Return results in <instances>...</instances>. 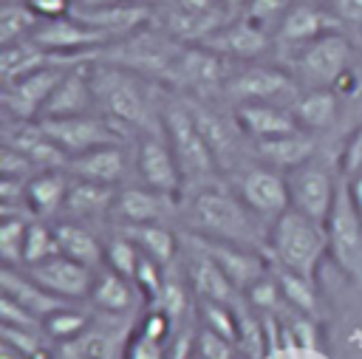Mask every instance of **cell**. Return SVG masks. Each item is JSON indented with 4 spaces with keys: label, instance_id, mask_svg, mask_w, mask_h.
Masks as SVG:
<instances>
[{
    "label": "cell",
    "instance_id": "cell-1",
    "mask_svg": "<svg viewBox=\"0 0 362 359\" xmlns=\"http://www.w3.org/2000/svg\"><path fill=\"white\" fill-rule=\"evenodd\" d=\"M178 218L184 223V232L189 235L266 252L269 223H263L240 201V195L232 187H223L221 181L184 189Z\"/></svg>",
    "mask_w": 362,
    "mask_h": 359
},
{
    "label": "cell",
    "instance_id": "cell-2",
    "mask_svg": "<svg viewBox=\"0 0 362 359\" xmlns=\"http://www.w3.org/2000/svg\"><path fill=\"white\" fill-rule=\"evenodd\" d=\"M90 82L99 113L124 124L136 136L161 130V110L170 96V90H164L167 85L96 57L90 59Z\"/></svg>",
    "mask_w": 362,
    "mask_h": 359
},
{
    "label": "cell",
    "instance_id": "cell-3",
    "mask_svg": "<svg viewBox=\"0 0 362 359\" xmlns=\"http://www.w3.org/2000/svg\"><path fill=\"white\" fill-rule=\"evenodd\" d=\"M266 257L272 266H280V269H288V271L317 280L320 266L325 263V257H331L325 223H320L297 209L283 212L269 226Z\"/></svg>",
    "mask_w": 362,
    "mask_h": 359
},
{
    "label": "cell",
    "instance_id": "cell-4",
    "mask_svg": "<svg viewBox=\"0 0 362 359\" xmlns=\"http://www.w3.org/2000/svg\"><path fill=\"white\" fill-rule=\"evenodd\" d=\"M161 130L181 164V175H184V189L192 187H204V184H215L223 178V172L218 170V161L209 150V144L204 141L192 110L187 105V99L181 93L167 96L164 110H161Z\"/></svg>",
    "mask_w": 362,
    "mask_h": 359
},
{
    "label": "cell",
    "instance_id": "cell-5",
    "mask_svg": "<svg viewBox=\"0 0 362 359\" xmlns=\"http://www.w3.org/2000/svg\"><path fill=\"white\" fill-rule=\"evenodd\" d=\"M339 150H342V141L334 144V141L322 139V147L317 150L314 158H308L305 164L286 172L291 209H297L320 223L328 220L337 192H339V184H342V175H345L342 164H339Z\"/></svg>",
    "mask_w": 362,
    "mask_h": 359
},
{
    "label": "cell",
    "instance_id": "cell-6",
    "mask_svg": "<svg viewBox=\"0 0 362 359\" xmlns=\"http://www.w3.org/2000/svg\"><path fill=\"white\" fill-rule=\"evenodd\" d=\"M184 48H187L184 42L173 40L167 31H161L156 23H150V25L139 28L136 34H127L122 40L107 42L93 57L113 62V65H122V68H130V71L170 88L173 71H175Z\"/></svg>",
    "mask_w": 362,
    "mask_h": 359
},
{
    "label": "cell",
    "instance_id": "cell-7",
    "mask_svg": "<svg viewBox=\"0 0 362 359\" xmlns=\"http://www.w3.org/2000/svg\"><path fill=\"white\" fill-rule=\"evenodd\" d=\"M280 62L291 71L300 88H337L359 59L354 37H348L345 31H334L283 54Z\"/></svg>",
    "mask_w": 362,
    "mask_h": 359
},
{
    "label": "cell",
    "instance_id": "cell-8",
    "mask_svg": "<svg viewBox=\"0 0 362 359\" xmlns=\"http://www.w3.org/2000/svg\"><path fill=\"white\" fill-rule=\"evenodd\" d=\"M300 85L291 76V71L283 62H235L221 99H226L229 107L249 105V102H269V105H286L297 99Z\"/></svg>",
    "mask_w": 362,
    "mask_h": 359
},
{
    "label": "cell",
    "instance_id": "cell-9",
    "mask_svg": "<svg viewBox=\"0 0 362 359\" xmlns=\"http://www.w3.org/2000/svg\"><path fill=\"white\" fill-rule=\"evenodd\" d=\"M48 139L68 155H82L88 150H96L102 144H133L136 133L127 130L124 124L113 122L110 116L90 110V113H79V116H62V119H37Z\"/></svg>",
    "mask_w": 362,
    "mask_h": 359
},
{
    "label": "cell",
    "instance_id": "cell-10",
    "mask_svg": "<svg viewBox=\"0 0 362 359\" xmlns=\"http://www.w3.org/2000/svg\"><path fill=\"white\" fill-rule=\"evenodd\" d=\"M139 319L93 311L85 331L51 345V359H124Z\"/></svg>",
    "mask_w": 362,
    "mask_h": 359
},
{
    "label": "cell",
    "instance_id": "cell-11",
    "mask_svg": "<svg viewBox=\"0 0 362 359\" xmlns=\"http://www.w3.org/2000/svg\"><path fill=\"white\" fill-rule=\"evenodd\" d=\"M325 229H328L331 260L337 263V269L345 274L348 283L362 288V215L356 212V206L348 195L345 175H342L334 209L325 220Z\"/></svg>",
    "mask_w": 362,
    "mask_h": 359
},
{
    "label": "cell",
    "instance_id": "cell-12",
    "mask_svg": "<svg viewBox=\"0 0 362 359\" xmlns=\"http://www.w3.org/2000/svg\"><path fill=\"white\" fill-rule=\"evenodd\" d=\"M229 178H232V189L263 223L272 226L283 212L291 209L286 172L255 158L246 167H240L238 172H232Z\"/></svg>",
    "mask_w": 362,
    "mask_h": 359
},
{
    "label": "cell",
    "instance_id": "cell-13",
    "mask_svg": "<svg viewBox=\"0 0 362 359\" xmlns=\"http://www.w3.org/2000/svg\"><path fill=\"white\" fill-rule=\"evenodd\" d=\"M229 20L215 0H164L153 14V23L184 45L206 42Z\"/></svg>",
    "mask_w": 362,
    "mask_h": 359
},
{
    "label": "cell",
    "instance_id": "cell-14",
    "mask_svg": "<svg viewBox=\"0 0 362 359\" xmlns=\"http://www.w3.org/2000/svg\"><path fill=\"white\" fill-rule=\"evenodd\" d=\"M133 175H139V184H147V187L161 189L167 195L184 192L181 164H178L164 130L136 136V141H133Z\"/></svg>",
    "mask_w": 362,
    "mask_h": 359
},
{
    "label": "cell",
    "instance_id": "cell-15",
    "mask_svg": "<svg viewBox=\"0 0 362 359\" xmlns=\"http://www.w3.org/2000/svg\"><path fill=\"white\" fill-rule=\"evenodd\" d=\"M71 65H76V62H71V59H54V62L42 65V68L31 71L23 79L3 85V110H6V119H40L48 96L54 93V88L59 85V79L68 73Z\"/></svg>",
    "mask_w": 362,
    "mask_h": 359
},
{
    "label": "cell",
    "instance_id": "cell-16",
    "mask_svg": "<svg viewBox=\"0 0 362 359\" xmlns=\"http://www.w3.org/2000/svg\"><path fill=\"white\" fill-rule=\"evenodd\" d=\"M334 31H345V28L325 3H288L286 14L274 28V51L283 57Z\"/></svg>",
    "mask_w": 362,
    "mask_h": 359
},
{
    "label": "cell",
    "instance_id": "cell-17",
    "mask_svg": "<svg viewBox=\"0 0 362 359\" xmlns=\"http://www.w3.org/2000/svg\"><path fill=\"white\" fill-rule=\"evenodd\" d=\"M181 195H167L147 184H124L116 192L113 220L119 226H139V223H170L178 218Z\"/></svg>",
    "mask_w": 362,
    "mask_h": 359
},
{
    "label": "cell",
    "instance_id": "cell-18",
    "mask_svg": "<svg viewBox=\"0 0 362 359\" xmlns=\"http://www.w3.org/2000/svg\"><path fill=\"white\" fill-rule=\"evenodd\" d=\"M184 237L189 243H195L206 257H212L215 266L232 280V286L238 291H249L272 269L266 252L235 246V243H221V240H206V237H198V235H189V232H184Z\"/></svg>",
    "mask_w": 362,
    "mask_h": 359
},
{
    "label": "cell",
    "instance_id": "cell-19",
    "mask_svg": "<svg viewBox=\"0 0 362 359\" xmlns=\"http://www.w3.org/2000/svg\"><path fill=\"white\" fill-rule=\"evenodd\" d=\"M20 269H25L28 277H34L45 291H51L54 297L65 302H88L93 280H96V269L79 260H71L62 252L37 266H20Z\"/></svg>",
    "mask_w": 362,
    "mask_h": 359
},
{
    "label": "cell",
    "instance_id": "cell-20",
    "mask_svg": "<svg viewBox=\"0 0 362 359\" xmlns=\"http://www.w3.org/2000/svg\"><path fill=\"white\" fill-rule=\"evenodd\" d=\"M201 45L218 51L221 57H226L232 62H260L266 54L274 51V34L240 14V17H232L229 23H223Z\"/></svg>",
    "mask_w": 362,
    "mask_h": 359
},
{
    "label": "cell",
    "instance_id": "cell-21",
    "mask_svg": "<svg viewBox=\"0 0 362 359\" xmlns=\"http://www.w3.org/2000/svg\"><path fill=\"white\" fill-rule=\"evenodd\" d=\"M88 305L99 314H113V317H141V308H147V300L141 288L136 286L133 277L119 274L107 266L96 269V280L88 297Z\"/></svg>",
    "mask_w": 362,
    "mask_h": 359
},
{
    "label": "cell",
    "instance_id": "cell-22",
    "mask_svg": "<svg viewBox=\"0 0 362 359\" xmlns=\"http://www.w3.org/2000/svg\"><path fill=\"white\" fill-rule=\"evenodd\" d=\"M74 178H88L110 187H124L127 175L133 172V144H102L82 155L68 158L65 167Z\"/></svg>",
    "mask_w": 362,
    "mask_h": 359
},
{
    "label": "cell",
    "instance_id": "cell-23",
    "mask_svg": "<svg viewBox=\"0 0 362 359\" xmlns=\"http://www.w3.org/2000/svg\"><path fill=\"white\" fill-rule=\"evenodd\" d=\"M99 34H105L110 42L122 40L127 34H136L139 28L153 23V3H119V6H74L71 11Z\"/></svg>",
    "mask_w": 362,
    "mask_h": 359
},
{
    "label": "cell",
    "instance_id": "cell-24",
    "mask_svg": "<svg viewBox=\"0 0 362 359\" xmlns=\"http://www.w3.org/2000/svg\"><path fill=\"white\" fill-rule=\"evenodd\" d=\"M291 116L300 130L328 139L342 124V99L334 88H300L291 102Z\"/></svg>",
    "mask_w": 362,
    "mask_h": 359
},
{
    "label": "cell",
    "instance_id": "cell-25",
    "mask_svg": "<svg viewBox=\"0 0 362 359\" xmlns=\"http://www.w3.org/2000/svg\"><path fill=\"white\" fill-rule=\"evenodd\" d=\"M96 110L93 99V82H90V59H82L68 68V73L59 79L54 93L48 96L40 119H62V116H79Z\"/></svg>",
    "mask_w": 362,
    "mask_h": 359
},
{
    "label": "cell",
    "instance_id": "cell-26",
    "mask_svg": "<svg viewBox=\"0 0 362 359\" xmlns=\"http://www.w3.org/2000/svg\"><path fill=\"white\" fill-rule=\"evenodd\" d=\"M68 189H71V172L65 167L37 170L23 187L25 209L42 220H59L62 209H65Z\"/></svg>",
    "mask_w": 362,
    "mask_h": 359
},
{
    "label": "cell",
    "instance_id": "cell-27",
    "mask_svg": "<svg viewBox=\"0 0 362 359\" xmlns=\"http://www.w3.org/2000/svg\"><path fill=\"white\" fill-rule=\"evenodd\" d=\"M116 192H119V187L71 175V189H68V198H65L62 218L79 220V223H88V226H99V223L113 218Z\"/></svg>",
    "mask_w": 362,
    "mask_h": 359
},
{
    "label": "cell",
    "instance_id": "cell-28",
    "mask_svg": "<svg viewBox=\"0 0 362 359\" xmlns=\"http://www.w3.org/2000/svg\"><path fill=\"white\" fill-rule=\"evenodd\" d=\"M320 147H322L320 136L297 127V130H288L283 136L255 141V158L269 164V167H274V170H280V172H291L294 167H300L308 158H314Z\"/></svg>",
    "mask_w": 362,
    "mask_h": 359
},
{
    "label": "cell",
    "instance_id": "cell-29",
    "mask_svg": "<svg viewBox=\"0 0 362 359\" xmlns=\"http://www.w3.org/2000/svg\"><path fill=\"white\" fill-rule=\"evenodd\" d=\"M232 116L238 122V127L246 133V139L263 141V139H274L283 136L288 130H297V122L291 116V107L286 105H269V102H249V105H235Z\"/></svg>",
    "mask_w": 362,
    "mask_h": 359
},
{
    "label": "cell",
    "instance_id": "cell-30",
    "mask_svg": "<svg viewBox=\"0 0 362 359\" xmlns=\"http://www.w3.org/2000/svg\"><path fill=\"white\" fill-rule=\"evenodd\" d=\"M181 237H184V235H181ZM184 240H187V237H184ZM187 243H189V240H187ZM192 246H195V243H192ZM184 271H187V280H189L192 294H195L198 300L235 305V300H238V288H235L232 280L215 266V260L206 257L198 246L189 249V257H187Z\"/></svg>",
    "mask_w": 362,
    "mask_h": 359
},
{
    "label": "cell",
    "instance_id": "cell-31",
    "mask_svg": "<svg viewBox=\"0 0 362 359\" xmlns=\"http://www.w3.org/2000/svg\"><path fill=\"white\" fill-rule=\"evenodd\" d=\"M54 229H57L59 252L65 257L79 260V263H85L90 269H102L105 266V237H99V232L93 226L59 218V220H54Z\"/></svg>",
    "mask_w": 362,
    "mask_h": 359
},
{
    "label": "cell",
    "instance_id": "cell-32",
    "mask_svg": "<svg viewBox=\"0 0 362 359\" xmlns=\"http://www.w3.org/2000/svg\"><path fill=\"white\" fill-rule=\"evenodd\" d=\"M3 294L11 297L17 305H23L25 311H31L34 317L45 319L51 311H57L59 305H65V300L54 297L51 291H45L34 277L25 274V269L20 266H3Z\"/></svg>",
    "mask_w": 362,
    "mask_h": 359
},
{
    "label": "cell",
    "instance_id": "cell-33",
    "mask_svg": "<svg viewBox=\"0 0 362 359\" xmlns=\"http://www.w3.org/2000/svg\"><path fill=\"white\" fill-rule=\"evenodd\" d=\"M119 229H124L136 240L144 257L156 260L164 269L175 266L184 237L175 229H170V223H139V226H119Z\"/></svg>",
    "mask_w": 362,
    "mask_h": 359
},
{
    "label": "cell",
    "instance_id": "cell-34",
    "mask_svg": "<svg viewBox=\"0 0 362 359\" xmlns=\"http://www.w3.org/2000/svg\"><path fill=\"white\" fill-rule=\"evenodd\" d=\"M272 271H274V277L280 283V291H283V300H286L288 311L317 319L320 317V288H317V280L303 277V274L288 271V269H280V266H272Z\"/></svg>",
    "mask_w": 362,
    "mask_h": 359
},
{
    "label": "cell",
    "instance_id": "cell-35",
    "mask_svg": "<svg viewBox=\"0 0 362 359\" xmlns=\"http://www.w3.org/2000/svg\"><path fill=\"white\" fill-rule=\"evenodd\" d=\"M57 57H51L45 48H40L34 40H23V42H14V45H3V57H0V76H3V85L8 82H17L23 76H28L31 71L54 62ZM74 62V59H71Z\"/></svg>",
    "mask_w": 362,
    "mask_h": 359
},
{
    "label": "cell",
    "instance_id": "cell-36",
    "mask_svg": "<svg viewBox=\"0 0 362 359\" xmlns=\"http://www.w3.org/2000/svg\"><path fill=\"white\" fill-rule=\"evenodd\" d=\"M31 212L25 209H3L0 220V257L3 266H23V249H25V232H28V218Z\"/></svg>",
    "mask_w": 362,
    "mask_h": 359
},
{
    "label": "cell",
    "instance_id": "cell-37",
    "mask_svg": "<svg viewBox=\"0 0 362 359\" xmlns=\"http://www.w3.org/2000/svg\"><path fill=\"white\" fill-rule=\"evenodd\" d=\"M42 20L34 14V8L25 0H6L0 8V42L14 45L28 40Z\"/></svg>",
    "mask_w": 362,
    "mask_h": 359
},
{
    "label": "cell",
    "instance_id": "cell-38",
    "mask_svg": "<svg viewBox=\"0 0 362 359\" xmlns=\"http://www.w3.org/2000/svg\"><path fill=\"white\" fill-rule=\"evenodd\" d=\"M90 319H93V308H82V302H65L42 319V331L54 345V342H65L76 336L79 331H85Z\"/></svg>",
    "mask_w": 362,
    "mask_h": 359
},
{
    "label": "cell",
    "instance_id": "cell-39",
    "mask_svg": "<svg viewBox=\"0 0 362 359\" xmlns=\"http://www.w3.org/2000/svg\"><path fill=\"white\" fill-rule=\"evenodd\" d=\"M141 257H144L141 249L136 246V240L124 229H116V232L105 235V266L107 269L133 277L139 263H141Z\"/></svg>",
    "mask_w": 362,
    "mask_h": 359
},
{
    "label": "cell",
    "instance_id": "cell-40",
    "mask_svg": "<svg viewBox=\"0 0 362 359\" xmlns=\"http://www.w3.org/2000/svg\"><path fill=\"white\" fill-rule=\"evenodd\" d=\"M59 254V240H57V229L54 220H42V218H31L28 232H25V249H23V266H37L48 257Z\"/></svg>",
    "mask_w": 362,
    "mask_h": 359
},
{
    "label": "cell",
    "instance_id": "cell-41",
    "mask_svg": "<svg viewBox=\"0 0 362 359\" xmlns=\"http://www.w3.org/2000/svg\"><path fill=\"white\" fill-rule=\"evenodd\" d=\"M286 8H288V0H249L246 8H243V17L257 23V25H263V28H269L274 34V28H277L280 17L286 14Z\"/></svg>",
    "mask_w": 362,
    "mask_h": 359
},
{
    "label": "cell",
    "instance_id": "cell-42",
    "mask_svg": "<svg viewBox=\"0 0 362 359\" xmlns=\"http://www.w3.org/2000/svg\"><path fill=\"white\" fill-rule=\"evenodd\" d=\"M198 356L201 359H235V342L209 328H201L198 331Z\"/></svg>",
    "mask_w": 362,
    "mask_h": 359
},
{
    "label": "cell",
    "instance_id": "cell-43",
    "mask_svg": "<svg viewBox=\"0 0 362 359\" xmlns=\"http://www.w3.org/2000/svg\"><path fill=\"white\" fill-rule=\"evenodd\" d=\"M124 359H167V345L158 339H150L139 328H133V336L127 342V356Z\"/></svg>",
    "mask_w": 362,
    "mask_h": 359
},
{
    "label": "cell",
    "instance_id": "cell-44",
    "mask_svg": "<svg viewBox=\"0 0 362 359\" xmlns=\"http://www.w3.org/2000/svg\"><path fill=\"white\" fill-rule=\"evenodd\" d=\"M339 164L342 172L351 175L362 167V124H356L345 139H342V150H339Z\"/></svg>",
    "mask_w": 362,
    "mask_h": 359
},
{
    "label": "cell",
    "instance_id": "cell-45",
    "mask_svg": "<svg viewBox=\"0 0 362 359\" xmlns=\"http://www.w3.org/2000/svg\"><path fill=\"white\" fill-rule=\"evenodd\" d=\"M40 20H59L68 17L76 6V0H25Z\"/></svg>",
    "mask_w": 362,
    "mask_h": 359
},
{
    "label": "cell",
    "instance_id": "cell-46",
    "mask_svg": "<svg viewBox=\"0 0 362 359\" xmlns=\"http://www.w3.org/2000/svg\"><path fill=\"white\" fill-rule=\"evenodd\" d=\"M345 187H348V195H351V201H354L356 212L362 215V167H359L356 172L345 175Z\"/></svg>",
    "mask_w": 362,
    "mask_h": 359
},
{
    "label": "cell",
    "instance_id": "cell-47",
    "mask_svg": "<svg viewBox=\"0 0 362 359\" xmlns=\"http://www.w3.org/2000/svg\"><path fill=\"white\" fill-rule=\"evenodd\" d=\"M215 3H218V6H221L226 14H232V17H240L249 0H215Z\"/></svg>",
    "mask_w": 362,
    "mask_h": 359
},
{
    "label": "cell",
    "instance_id": "cell-48",
    "mask_svg": "<svg viewBox=\"0 0 362 359\" xmlns=\"http://www.w3.org/2000/svg\"><path fill=\"white\" fill-rule=\"evenodd\" d=\"M119 3H150V0H79L76 6H119Z\"/></svg>",
    "mask_w": 362,
    "mask_h": 359
},
{
    "label": "cell",
    "instance_id": "cell-49",
    "mask_svg": "<svg viewBox=\"0 0 362 359\" xmlns=\"http://www.w3.org/2000/svg\"><path fill=\"white\" fill-rule=\"evenodd\" d=\"M0 359H28V356H23L20 351H14V348L3 345V348H0Z\"/></svg>",
    "mask_w": 362,
    "mask_h": 359
},
{
    "label": "cell",
    "instance_id": "cell-50",
    "mask_svg": "<svg viewBox=\"0 0 362 359\" xmlns=\"http://www.w3.org/2000/svg\"><path fill=\"white\" fill-rule=\"evenodd\" d=\"M354 45H356V59L362 62V34H356V37H354Z\"/></svg>",
    "mask_w": 362,
    "mask_h": 359
},
{
    "label": "cell",
    "instance_id": "cell-51",
    "mask_svg": "<svg viewBox=\"0 0 362 359\" xmlns=\"http://www.w3.org/2000/svg\"><path fill=\"white\" fill-rule=\"evenodd\" d=\"M288 3H325V0H288Z\"/></svg>",
    "mask_w": 362,
    "mask_h": 359
}]
</instances>
